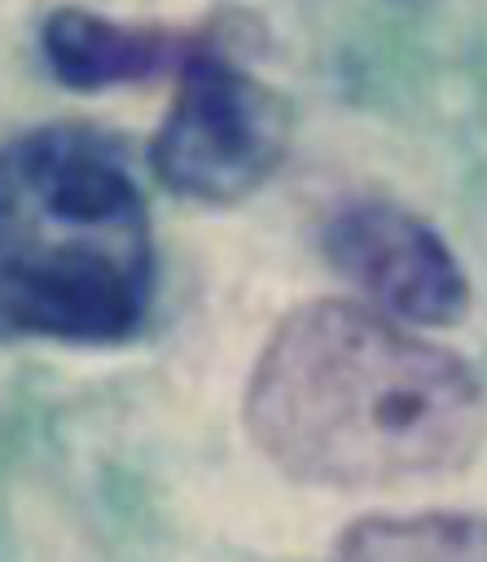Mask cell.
I'll return each instance as SVG.
<instances>
[{
  "instance_id": "cell-5",
  "label": "cell",
  "mask_w": 487,
  "mask_h": 562,
  "mask_svg": "<svg viewBox=\"0 0 487 562\" xmlns=\"http://www.w3.org/2000/svg\"><path fill=\"white\" fill-rule=\"evenodd\" d=\"M219 40L215 26H136L79 4H61L39 26V48L48 70L79 92L145 83L167 70H184L202 48Z\"/></svg>"
},
{
  "instance_id": "cell-1",
  "label": "cell",
  "mask_w": 487,
  "mask_h": 562,
  "mask_svg": "<svg viewBox=\"0 0 487 562\" xmlns=\"http://www.w3.org/2000/svg\"><path fill=\"white\" fill-rule=\"evenodd\" d=\"M483 426V386L461 356L351 299L294 307L246 386L254 448L312 487L452 474L478 452Z\"/></svg>"
},
{
  "instance_id": "cell-3",
  "label": "cell",
  "mask_w": 487,
  "mask_h": 562,
  "mask_svg": "<svg viewBox=\"0 0 487 562\" xmlns=\"http://www.w3.org/2000/svg\"><path fill=\"white\" fill-rule=\"evenodd\" d=\"M175 79V105L149 145L154 176L202 206L250 198L290 149L285 97L241 70L224 40L202 48Z\"/></svg>"
},
{
  "instance_id": "cell-2",
  "label": "cell",
  "mask_w": 487,
  "mask_h": 562,
  "mask_svg": "<svg viewBox=\"0 0 487 562\" xmlns=\"http://www.w3.org/2000/svg\"><path fill=\"white\" fill-rule=\"evenodd\" d=\"M154 303V228L127 154L79 123L0 145V342L105 347Z\"/></svg>"
},
{
  "instance_id": "cell-4",
  "label": "cell",
  "mask_w": 487,
  "mask_h": 562,
  "mask_svg": "<svg viewBox=\"0 0 487 562\" xmlns=\"http://www.w3.org/2000/svg\"><path fill=\"white\" fill-rule=\"evenodd\" d=\"M320 250L338 277L404 325H456L469 312L461 259L434 224L399 202H342L320 228Z\"/></svg>"
},
{
  "instance_id": "cell-6",
  "label": "cell",
  "mask_w": 487,
  "mask_h": 562,
  "mask_svg": "<svg viewBox=\"0 0 487 562\" xmlns=\"http://www.w3.org/2000/svg\"><path fill=\"white\" fill-rule=\"evenodd\" d=\"M329 562H487V518L426 509L351 522Z\"/></svg>"
}]
</instances>
